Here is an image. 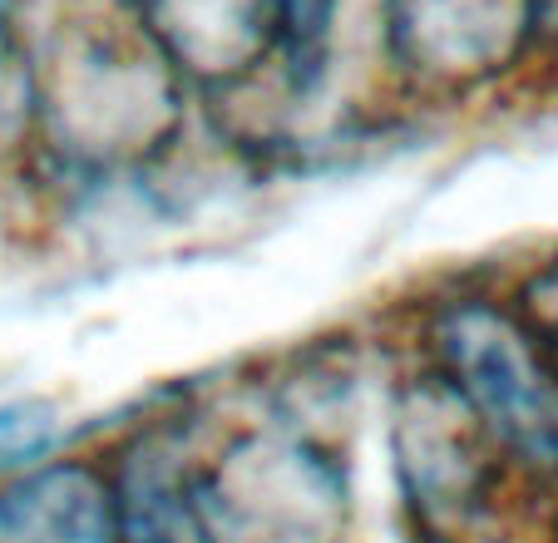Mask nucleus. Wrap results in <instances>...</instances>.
<instances>
[{
    "label": "nucleus",
    "mask_w": 558,
    "mask_h": 543,
    "mask_svg": "<svg viewBox=\"0 0 558 543\" xmlns=\"http://www.w3.org/2000/svg\"><path fill=\"white\" fill-rule=\"evenodd\" d=\"M193 523L203 543H361L356 439L247 406L222 376L193 455Z\"/></svg>",
    "instance_id": "nucleus-2"
},
{
    "label": "nucleus",
    "mask_w": 558,
    "mask_h": 543,
    "mask_svg": "<svg viewBox=\"0 0 558 543\" xmlns=\"http://www.w3.org/2000/svg\"><path fill=\"white\" fill-rule=\"evenodd\" d=\"M376 415L401 543H558V499L519 484L405 355H390Z\"/></svg>",
    "instance_id": "nucleus-4"
},
{
    "label": "nucleus",
    "mask_w": 558,
    "mask_h": 543,
    "mask_svg": "<svg viewBox=\"0 0 558 543\" xmlns=\"http://www.w3.org/2000/svg\"><path fill=\"white\" fill-rule=\"evenodd\" d=\"M129 15L183 74L203 109L247 95L272 74L277 0H105Z\"/></svg>",
    "instance_id": "nucleus-6"
},
{
    "label": "nucleus",
    "mask_w": 558,
    "mask_h": 543,
    "mask_svg": "<svg viewBox=\"0 0 558 543\" xmlns=\"http://www.w3.org/2000/svg\"><path fill=\"white\" fill-rule=\"evenodd\" d=\"M376 326L470 415L519 484L558 499V361L505 292L499 267L440 272Z\"/></svg>",
    "instance_id": "nucleus-1"
},
{
    "label": "nucleus",
    "mask_w": 558,
    "mask_h": 543,
    "mask_svg": "<svg viewBox=\"0 0 558 543\" xmlns=\"http://www.w3.org/2000/svg\"><path fill=\"white\" fill-rule=\"evenodd\" d=\"M0 543H129L89 435L0 484Z\"/></svg>",
    "instance_id": "nucleus-7"
},
{
    "label": "nucleus",
    "mask_w": 558,
    "mask_h": 543,
    "mask_svg": "<svg viewBox=\"0 0 558 543\" xmlns=\"http://www.w3.org/2000/svg\"><path fill=\"white\" fill-rule=\"evenodd\" d=\"M25 252H45V232L31 198V183H25L15 134L0 129V262L25 257Z\"/></svg>",
    "instance_id": "nucleus-10"
},
{
    "label": "nucleus",
    "mask_w": 558,
    "mask_h": 543,
    "mask_svg": "<svg viewBox=\"0 0 558 543\" xmlns=\"http://www.w3.org/2000/svg\"><path fill=\"white\" fill-rule=\"evenodd\" d=\"M222 376L154 390L89 435L129 543H203L193 523V455L218 415Z\"/></svg>",
    "instance_id": "nucleus-5"
},
{
    "label": "nucleus",
    "mask_w": 558,
    "mask_h": 543,
    "mask_svg": "<svg viewBox=\"0 0 558 543\" xmlns=\"http://www.w3.org/2000/svg\"><path fill=\"white\" fill-rule=\"evenodd\" d=\"M548 74L538 0H371L356 95L415 134L460 124Z\"/></svg>",
    "instance_id": "nucleus-3"
},
{
    "label": "nucleus",
    "mask_w": 558,
    "mask_h": 543,
    "mask_svg": "<svg viewBox=\"0 0 558 543\" xmlns=\"http://www.w3.org/2000/svg\"><path fill=\"white\" fill-rule=\"evenodd\" d=\"M31 25H35V0H0V129H11V134L15 119H21Z\"/></svg>",
    "instance_id": "nucleus-11"
},
{
    "label": "nucleus",
    "mask_w": 558,
    "mask_h": 543,
    "mask_svg": "<svg viewBox=\"0 0 558 543\" xmlns=\"http://www.w3.org/2000/svg\"><path fill=\"white\" fill-rule=\"evenodd\" d=\"M499 282L514 297V306L524 312V322L538 331V341L554 351L558 361V242L529 252L519 262H505L499 267Z\"/></svg>",
    "instance_id": "nucleus-9"
},
{
    "label": "nucleus",
    "mask_w": 558,
    "mask_h": 543,
    "mask_svg": "<svg viewBox=\"0 0 558 543\" xmlns=\"http://www.w3.org/2000/svg\"><path fill=\"white\" fill-rule=\"evenodd\" d=\"M40 5H45V0H35V11H40Z\"/></svg>",
    "instance_id": "nucleus-12"
},
{
    "label": "nucleus",
    "mask_w": 558,
    "mask_h": 543,
    "mask_svg": "<svg viewBox=\"0 0 558 543\" xmlns=\"http://www.w3.org/2000/svg\"><path fill=\"white\" fill-rule=\"evenodd\" d=\"M74 430L64 420L60 400L50 396H5L0 400V484H11L45 455L70 445Z\"/></svg>",
    "instance_id": "nucleus-8"
}]
</instances>
